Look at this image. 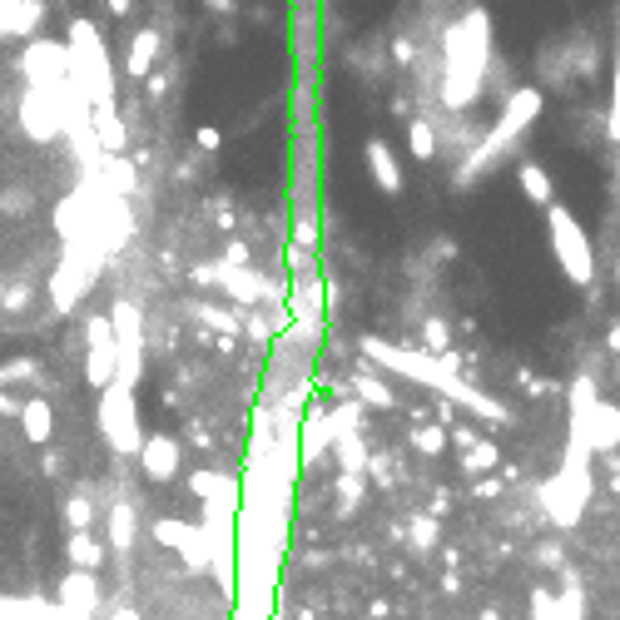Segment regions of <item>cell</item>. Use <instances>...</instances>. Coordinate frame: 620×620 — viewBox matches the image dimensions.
Here are the masks:
<instances>
[{
	"label": "cell",
	"mask_w": 620,
	"mask_h": 620,
	"mask_svg": "<svg viewBox=\"0 0 620 620\" xmlns=\"http://www.w3.org/2000/svg\"><path fill=\"white\" fill-rule=\"evenodd\" d=\"M358 353H363L368 368L397 372L417 387H437V392H447V402H457V407H467L487 422H511L506 402H496L482 387H472L467 377H457V353H417V348H397V343H382V338H363Z\"/></svg>",
	"instance_id": "1"
},
{
	"label": "cell",
	"mask_w": 620,
	"mask_h": 620,
	"mask_svg": "<svg viewBox=\"0 0 620 620\" xmlns=\"http://www.w3.org/2000/svg\"><path fill=\"white\" fill-rule=\"evenodd\" d=\"M487 70H492V15L482 5H472L442 35V105L472 110L482 100Z\"/></svg>",
	"instance_id": "2"
},
{
	"label": "cell",
	"mask_w": 620,
	"mask_h": 620,
	"mask_svg": "<svg viewBox=\"0 0 620 620\" xmlns=\"http://www.w3.org/2000/svg\"><path fill=\"white\" fill-rule=\"evenodd\" d=\"M536 115H541V90L536 85H516L511 95H506V105H501V120L477 139V149L467 154V164L457 169V189H467V184H477V179H487L496 164H501V154L536 124Z\"/></svg>",
	"instance_id": "3"
},
{
	"label": "cell",
	"mask_w": 620,
	"mask_h": 620,
	"mask_svg": "<svg viewBox=\"0 0 620 620\" xmlns=\"http://www.w3.org/2000/svg\"><path fill=\"white\" fill-rule=\"evenodd\" d=\"M70 75L80 80L90 110H105L115 105V65H110V50L95 30V20H70Z\"/></svg>",
	"instance_id": "4"
},
{
	"label": "cell",
	"mask_w": 620,
	"mask_h": 620,
	"mask_svg": "<svg viewBox=\"0 0 620 620\" xmlns=\"http://www.w3.org/2000/svg\"><path fill=\"white\" fill-rule=\"evenodd\" d=\"M541 214H546V239H551V253H556L561 273H566L576 288H591V283H596V248H591V239H586L581 219H576L561 199L546 204Z\"/></svg>",
	"instance_id": "5"
},
{
	"label": "cell",
	"mask_w": 620,
	"mask_h": 620,
	"mask_svg": "<svg viewBox=\"0 0 620 620\" xmlns=\"http://www.w3.org/2000/svg\"><path fill=\"white\" fill-rule=\"evenodd\" d=\"M100 432H105V442H110L120 457H134V452H139L144 432H139L134 387H120V382L105 387V397H100Z\"/></svg>",
	"instance_id": "6"
},
{
	"label": "cell",
	"mask_w": 620,
	"mask_h": 620,
	"mask_svg": "<svg viewBox=\"0 0 620 620\" xmlns=\"http://www.w3.org/2000/svg\"><path fill=\"white\" fill-rule=\"evenodd\" d=\"M115 363H120V348H115L110 313H90L85 318V382L95 392H105L115 382Z\"/></svg>",
	"instance_id": "7"
},
{
	"label": "cell",
	"mask_w": 620,
	"mask_h": 620,
	"mask_svg": "<svg viewBox=\"0 0 620 620\" xmlns=\"http://www.w3.org/2000/svg\"><path fill=\"white\" fill-rule=\"evenodd\" d=\"M20 75H25L30 85H40V90H55V85L70 75V50H65V40H45V35L25 40V50H20Z\"/></svg>",
	"instance_id": "8"
},
{
	"label": "cell",
	"mask_w": 620,
	"mask_h": 620,
	"mask_svg": "<svg viewBox=\"0 0 620 620\" xmlns=\"http://www.w3.org/2000/svg\"><path fill=\"white\" fill-rule=\"evenodd\" d=\"M571 432H581L586 437V447L591 452H620V402H611V397H596L586 412H576L571 417Z\"/></svg>",
	"instance_id": "9"
},
{
	"label": "cell",
	"mask_w": 620,
	"mask_h": 620,
	"mask_svg": "<svg viewBox=\"0 0 620 620\" xmlns=\"http://www.w3.org/2000/svg\"><path fill=\"white\" fill-rule=\"evenodd\" d=\"M154 541H159V546H174L194 576L209 571V536H204V526H189V521H179V516H159V521H154Z\"/></svg>",
	"instance_id": "10"
},
{
	"label": "cell",
	"mask_w": 620,
	"mask_h": 620,
	"mask_svg": "<svg viewBox=\"0 0 620 620\" xmlns=\"http://www.w3.org/2000/svg\"><path fill=\"white\" fill-rule=\"evenodd\" d=\"M15 115H20L30 139H55V134L65 129V120H60V95H55V90H40V85H25Z\"/></svg>",
	"instance_id": "11"
},
{
	"label": "cell",
	"mask_w": 620,
	"mask_h": 620,
	"mask_svg": "<svg viewBox=\"0 0 620 620\" xmlns=\"http://www.w3.org/2000/svg\"><path fill=\"white\" fill-rule=\"evenodd\" d=\"M139 472L149 477V482H174L179 477V467H184V447H179V437H164V432H149L144 442H139Z\"/></svg>",
	"instance_id": "12"
},
{
	"label": "cell",
	"mask_w": 620,
	"mask_h": 620,
	"mask_svg": "<svg viewBox=\"0 0 620 620\" xmlns=\"http://www.w3.org/2000/svg\"><path fill=\"white\" fill-rule=\"evenodd\" d=\"M55 596H60V606L65 611H75V616H95L100 611V581H95V571H65V581L55 586Z\"/></svg>",
	"instance_id": "13"
},
{
	"label": "cell",
	"mask_w": 620,
	"mask_h": 620,
	"mask_svg": "<svg viewBox=\"0 0 620 620\" xmlns=\"http://www.w3.org/2000/svg\"><path fill=\"white\" fill-rule=\"evenodd\" d=\"M363 159H368V174L372 184L387 194V199H397L402 194V164H397V154H392V144L387 139H368V149H363Z\"/></svg>",
	"instance_id": "14"
},
{
	"label": "cell",
	"mask_w": 620,
	"mask_h": 620,
	"mask_svg": "<svg viewBox=\"0 0 620 620\" xmlns=\"http://www.w3.org/2000/svg\"><path fill=\"white\" fill-rule=\"evenodd\" d=\"M15 417H20V427H25V437L35 447H45L55 437V407H50V397H25Z\"/></svg>",
	"instance_id": "15"
},
{
	"label": "cell",
	"mask_w": 620,
	"mask_h": 620,
	"mask_svg": "<svg viewBox=\"0 0 620 620\" xmlns=\"http://www.w3.org/2000/svg\"><path fill=\"white\" fill-rule=\"evenodd\" d=\"M90 134H95V144H100L105 154H124V149H129V129H124V120H120V110H115V105L90 110Z\"/></svg>",
	"instance_id": "16"
},
{
	"label": "cell",
	"mask_w": 620,
	"mask_h": 620,
	"mask_svg": "<svg viewBox=\"0 0 620 620\" xmlns=\"http://www.w3.org/2000/svg\"><path fill=\"white\" fill-rule=\"evenodd\" d=\"M516 184H521V199H526V204H536V209L556 204V184H551V174H546L536 159H521V164H516Z\"/></svg>",
	"instance_id": "17"
},
{
	"label": "cell",
	"mask_w": 620,
	"mask_h": 620,
	"mask_svg": "<svg viewBox=\"0 0 620 620\" xmlns=\"http://www.w3.org/2000/svg\"><path fill=\"white\" fill-rule=\"evenodd\" d=\"M348 387L358 392V402H363V407H377V412H392V407H397V392H392V387H387V382H382L368 363L353 372V382H348Z\"/></svg>",
	"instance_id": "18"
},
{
	"label": "cell",
	"mask_w": 620,
	"mask_h": 620,
	"mask_svg": "<svg viewBox=\"0 0 620 620\" xmlns=\"http://www.w3.org/2000/svg\"><path fill=\"white\" fill-rule=\"evenodd\" d=\"M159 45H164V40H159V30H134V35H129V60H124V65H129V75H134V80H144V75L154 70Z\"/></svg>",
	"instance_id": "19"
},
{
	"label": "cell",
	"mask_w": 620,
	"mask_h": 620,
	"mask_svg": "<svg viewBox=\"0 0 620 620\" xmlns=\"http://www.w3.org/2000/svg\"><path fill=\"white\" fill-rule=\"evenodd\" d=\"M65 556H70V566H75V571H100L110 551H105V546H100L90 531H70V541H65Z\"/></svg>",
	"instance_id": "20"
},
{
	"label": "cell",
	"mask_w": 620,
	"mask_h": 620,
	"mask_svg": "<svg viewBox=\"0 0 620 620\" xmlns=\"http://www.w3.org/2000/svg\"><path fill=\"white\" fill-rule=\"evenodd\" d=\"M40 25H45V0H15L5 35H10V40H35Z\"/></svg>",
	"instance_id": "21"
},
{
	"label": "cell",
	"mask_w": 620,
	"mask_h": 620,
	"mask_svg": "<svg viewBox=\"0 0 620 620\" xmlns=\"http://www.w3.org/2000/svg\"><path fill=\"white\" fill-rule=\"evenodd\" d=\"M134 531H139V526H134V506H129V501H115V506H110V551H115V556H129V551H134Z\"/></svg>",
	"instance_id": "22"
},
{
	"label": "cell",
	"mask_w": 620,
	"mask_h": 620,
	"mask_svg": "<svg viewBox=\"0 0 620 620\" xmlns=\"http://www.w3.org/2000/svg\"><path fill=\"white\" fill-rule=\"evenodd\" d=\"M199 323L219 328V338H239V323H244V308H214V303H194L189 308Z\"/></svg>",
	"instance_id": "23"
},
{
	"label": "cell",
	"mask_w": 620,
	"mask_h": 620,
	"mask_svg": "<svg viewBox=\"0 0 620 620\" xmlns=\"http://www.w3.org/2000/svg\"><path fill=\"white\" fill-rule=\"evenodd\" d=\"M189 492L199 496V501H214V496H239V477H224V472H194L189 477Z\"/></svg>",
	"instance_id": "24"
},
{
	"label": "cell",
	"mask_w": 620,
	"mask_h": 620,
	"mask_svg": "<svg viewBox=\"0 0 620 620\" xmlns=\"http://www.w3.org/2000/svg\"><path fill=\"white\" fill-rule=\"evenodd\" d=\"M407 546H412V556H432L437 551V516L432 511L407 521Z\"/></svg>",
	"instance_id": "25"
},
{
	"label": "cell",
	"mask_w": 620,
	"mask_h": 620,
	"mask_svg": "<svg viewBox=\"0 0 620 620\" xmlns=\"http://www.w3.org/2000/svg\"><path fill=\"white\" fill-rule=\"evenodd\" d=\"M496 442L492 437H477L472 447H462V477H477V472H492L496 467Z\"/></svg>",
	"instance_id": "26"
},
{
	"label": "cell",
	"mask_w": 620,
	"mask_h": 620,
	"mask_svg": "<svg viewBox=\"0 0 620 620\" xmlns=\"http://www.w3.org/2000/svg\"><path fill=\"white\" fill-rule=\"evenodd\" d=\"M407 149H412V159L432 164L437 159V129L427 120H407Z\"/></svg>",
	"instance_id": "27"
},
{
	"label": "cell",
	"mask_w": 620,
	"mask_h": 620,
	"mask_svg": "<svg viewBox=\"0 0 620 620\" xmlns=\"http://www.w3.org/2000/svg\"><path fill=\"white\" fill-rule=\"evenodd\" d=\"M105 194H120V199L134 194V169L124 154H105Z\"/></svg>",
	"instance_id": "28"
},
{
	"label": "cell",
	"mask_w": 620,
	"mask_h": 620,
	"mask_svg": "<svg viewBox=\"0 0 620 620\" xmlns=\"http://www.w3.org/2000/svg\"><path fill=\"white\" fill-rule=\"evenodd\" d=\"M407 442H412V452H427V457H437V452L447 447V427H442V422L412 427V432H407Z\"/></svg>",
	"instance_id": "29"
},
{
	"label": "cell",
	"mask_w": 620,
	"mask_h": 620,
	"mask_svg": "<svg viewBox=\"0 0 620 620\" xmlns=\"http://www.w3.org/2000/svg\"><path fill=\"white\" fill-rule=\"evenodd\" d=\"M363 506V477L358 472H338V516H353Z\"/></svg>",
	"instance_id": "30"
},
{
	"label": "cell",
	"mask_w": 620,
	"mask_h": 620,
	"mask_svg": "<svg viewBox=\"0 0 620 620\" xmlns=\"http://www.w3.org/2000/svg\"><path fill=\"white\" fill-rule=\"evenodd\" d=\"M65 526H70V531H90V526H95V501H90V496H70V501H65Z\"/></svg>",
	"instance_id": "31"
},
{
	"label": "cell",
	"mask_w": 620,
	"mask_h": 620,
	"mask_svg": "<svg viewBox=\"0 0 620 620\" xmlns=\"http://www.w3.org/2000/svg\"><path fill=\"white\" fill-rule=\"evenodd\" d=\"M531 620H566V611H561V596H551L546 586H541V591H531Z\"/></svg>",
	"instance_id": "32"
},
{
	"label": "cell",
	"mask_w": 620,
	"mask_h": 620,
	"mask_svg": "<svg viewBox=\"0 0 620 620\" xmlns=\"http://www.w3.org/2000/svg\"><path fill=\"white\" fill-rule=\"evenodd\" d=\"M288 268H293V278H313L318 273V253L303 244H288Z\"/></svg>",
	"instance_id": "33"
},
{
	"label": "cell",
	"mask_w": 620,
	"mask_h": 620,
	"mask_svg": "<svg viewBox=\"0 0 620 620\" xmlns=\"http://www.w3.org/2000/svg\"><path fill=\"white\" fill-rule=\"evenodd\" d=\"M35 372H40L35 358H15V363H5V368H0V387H5V382H30Z\"/></svg>",
	"instance_id": "34"
},
{
	"label": "cell",
	"mask_w": 620,
	"mask_h": 620,
	"mask_svg": "<svg viewBox=\"0 0 620 620\" xmlns=\"http://www.w3.org/2000/svg\"><path fill=\"white\" fill-rule=\"evenodd\" d=\"M30 298H35V293H30V283L20 278V283H10V288H5L0 308H5V313H20V308H30Z\"/></svg>",
	"instance_id": "35"
},
{
	"label": "cell",
	"mask_w": 620,
	"mask_h": 620,
	"mask_svg": "<svg viewBox=\"0 0 620 620\" xmlns=\"http://www.w3.org/2000/svg\"><path fill=\"white\" fill-rule=\"evenodd\" d=\"M288 244H303L318 253V219H293V239Z\"/></svg>",
	"instance_id": "36"
},
{
	"label": "cell",
	"mask_w": 620,
	"mask_h": 620,
	"mask_svg": "<svg viewBox=\"0 0 620 620\" xmlns=\"http://www.w3.org/2000/svg\"><path fill=\"white\" fill-rule=\"evenodd\" d=\"M194 144H199L204 154H219V144H224V134H219L214 124H199V129H194Z\"/></svg>",
	"instance_id": "37"
},
{
	"label": "cell",
	"mask_w": 620,
	"mask_h": 620,
	"mask_svg": "<svg viewBox=\"0 0 620 620\" xmlns=\"http://www.w3.org/2000/svg\"><path fill=\"white\" fill-rule=\"evenodd\" d=\"M482 432L472 427V422H457V427H447V442H457V447H472Z\"/></svg>",
	"instance_id": "38"
},
{
	"label": "cell",
	"mask_w": 620,
	"mask_h": 620,
	"mask_svg": "<svg viewBox=\"0 0 620 620\" xmlns=\"http://www.w3.org/2000/svg\"><path fill=\"white\" fill-rule=\"evenodd\" d=\"M611 139H620V50H616V95H611Z\"/></svg>",
	"instance_id": "39"
},
{
	"label": "cell",
	"mask_w": 620,
	"mask_h": 620,
	"mask_svg": "<svg viewBox=\"0 0 620 620\" xmlns=\"http://www.w3.org/2000/svg\"><path fill=\"white\" fill-rule=\"evenodd\" d=\"M422 338H427V348H432V353H447V328H442V323H427V333H422Z\"/></svg>",
	"instance_id": "40"
},
{
	"label": "cell",
	"mask_w": 620,
	"mask_h": 620,
	"mask_svg": "<svg viewBox=\"0 0 620 620\" xmlns=\"http://www.w3.org/2000/svg\"><path fill=\"white\" fill-rule=\"evenodd\" d=\"M536 561H541V566H551V571H561V566H566V561H561V546H556V541H551V546H536Z\"/></svg>",
	"instance_id": "41"
},
{
	"label": "cell",
	"mask_w": 620,
	"mask_h": 620,
	"mask_svg": "<svg viewBox=\"0 0 620 620\" xmlns=\"http://www.w3.org/2000/svg\"><path fill=\"white\" fill-rule=\"evenodd\" d=\"M40 467H45V477H60V472H65V457H60V452H45Z\"/></svg>",
	"instance_id": "42"
},
{
	"label": "cell",
	"mask_w": 620,
	"mask_h": 620,
	"mask_svg": "<svg viewBox=\"0 0 620 620\" xmlns=\"http://www.w3.org/2000/svg\"><path fill=\"white\" fill-rule=\"evenodd\" d=\"M442 591H447V596H462V576H457V566L442 576Z\"/></svg>",
	"instance_id": "43"
},
{
	"label": "cell",
	"mask_w": 620,
	"mask_h": 620,
	"mask_svg": "<svg viewBox=\"0 0 620 620\" xmlns=\"http://www.w3.org/2000/svg\"><path fill=\"white\" fill-rule=\"evenodd\" d=\"M501 487H506L501 477H487V482H477V492H472V496H496V492H501Z\"/></svg>",
	"instance_id": "44"
},
{
	"label": "cell",
	"mask_w": 620,
	"mask_h": 620,
	"mask_svg": "<svg viewBox=\"0 0 620 620\" xmlns=\"http://www.w3.org/2000/svg\"><path fill=\"white\" fill-rule=\"evenodd\" d=\"M15 412H20V402L10 392H0V417H15Z\"/></svg>",
	"instance_id": "45"
},
{
	"label": "cell",
	"mask_w": 620,
	"mask_h": 620,
	"mask_svg": "<svg viewBox=\"0 0 620 620\" xmlns=\"http://www.w3.org/2000/svg\"><path fill=\"white\" fill-rule=\"evenodd\" d=\"M368 616H372V620H387V616H392V606H387V601H372Z\"/></svg>",
	"instance_id": "46"
},
{
	"label": "cell",
	"mask_w": 620,
	"mask_h": 620,
	"mask_svg": "<svg viewBox=\"0 0 620 620\" xmlns=\"http://www.w3.org/2000/svg\"><path fill=\"white\" fill-rule=\"evenodd\" d=\"M447 506H452V492H437V501H432V516H442Z\"/></svg>",
	"instance_id": "47"
},
{
	"label": "cell",
	"mask_w": 620,
	"mask_h": 620,
	"mask_svg": "<svg viewBox=\"0 0 620 620\" xmlns=\"http://www.w3.org/2000/svg\"><path fill=\"white\" fill-rule=\"evenodd\" d=\"M129 5H134V0H105V10H110V15H129Z\"/></svg>",
	"instance_id": "48"
},
{
	"label": "cell",
	"mask_w": 620,
	"mask_h": 620,
	"mask_svg": "<svg viewBox=\"0 0 620 620\" xmlns=\"http://www.w3.org/2000/svg\"><path fill=\"white\" fill-rule=\"evenodd\" d=\"M606 343H611V353L620 358V323H611V333H606Z\"/></svg>",
	"instance_id": "49"
},
{
	"label": "cell",
	"mask_w": 620,
	"mask_h": 620,
	"mask_svg": "<svg viewBox=\"0 0 620 620\" xmlns=\"http://www.w3.org/2000/svg\"><path fill=\"white\" fill-rule=\"evenodd\" d=\"M606 457H611V487L620 492V457H616V452H606Z\"/></svg>",
	"instance_id": "50"
},
{
	"label": "cell",
	"mask_w": 620,
	"mask_h": 620,
	"mask_svg": "<svg viewBox=\"0 0 620 620\" xmlns=\"http://www.w3.org/2000/svg\"><path fill=\"white\" fill-rule=\"evenodd\" d=\"M204 5H209V10H219V15H224V10H234V0H204Z\"/></svg>",
	"instance_id": "51"
},
{
	"label": "cell",
	"mask_w": 620,
	"mask_h": 620,
	"mask_svg": "<svg viewBox=\"0 0 620 620\" xmlns=\"http://www.w3.org/2000/svg\"><path fill=\"white\" fill-rule=\"evenodd\" d=\"M482 620H501V611H496V606H487V611H482Z\"/></svg>",
	"instance_id": "52"
},
{
	"label": "cell",
	"mask_w": 620,
	"mask_h": 620,
	"mask_svg": "<svg viewBox=\"0 0 620 620\" xmlns=\"http://www.w3.org/2000/svg\"><path fill=\"white\" fill-rule=\"evenodd\" d=\"M616 288H620V258H616Z\"/></svg>",
	"instance_id": "53"
},
{
	"label": "cell",
	"mask_w": 620,
	"mask_h": 620,
	"mask_svg": "<svg viewBox=\"0 0 620 620\" xmlns=\"http://www.w3.org/2000/svg\"><path fill=\"white\" fill-rule=\"evenodd\" d=\"M616 377H620V363H616Z\"/></svg>",
	"instance_id": "54"
},
{
	"label": "cell",
	"mask_w": 620,
	"mask_h": 620,
	"mask_svg": "<svg viewBox=\"0 0 620 620\" xmlns=\"http://www.w3.org/2000/svg\"><path fill=\"white\" fill-rule=\"evenodd\" d=\"M616 144H620V139H616Z\"/></svg>",
	"instance_id": "55"
}]
</instances>
